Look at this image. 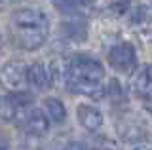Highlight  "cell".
<instances>
[{
    "mask_svg": "<svg viewBox=\"0 0 152 150\" xmlns=\"http://www.w3.org/2000/svg\"><path fill=\"white\" fill-rule=\"evenodd\" d=\"M50 19L44 12L34 8H23L12 15V34L19 48L38 50L46 42Z\"/></svg>",
    "mask_w": 152,
    "mask_h": 150,
    "instance_id": "obj_1",
    "label": "cell"
},
{
    "mask_svg": "<svg viewBox=\"0 0 152 150\" xmlns=\"http://www.w3.org/2000/svg\"><path fill=\"white\" fill-rule=\"evenodd\" d=\"M104 78V68L97 59L88 55H74L66 63V86L69 84H99Z\"/></svg>",
    "mask_w": 152,
    "mask_h": 150,
    "instance_id": "obj_2",
    "label": "cell"
},
{
    "mask_svg": "<svg viewBox=\"0 0 152 150\" xmlns=\"http://www.w3.org/2000/svg\"><path fill=\"white\" fill-rule=\"evenodd\" d=\"M108 63L112 65L116 70L120 72H131L137 65V55H135V48L129 42H122L116 44L108 53Z\"/></svg>",
    "mask_w": 152,
    "mask_h": 150,
    "instance_id": "obj_3",
    "label": "cell"
},
{
    "mask_svg": "<svg viewBox=\"0 0 152 150\" xmlns=\"http://www.w3.org/2000/svg\"><path fill=\"white\" fill-rule=\"evenodd\" d=\"M27 68L23 63L19 61H10L2 67L0 70V84H2L6 90L12 91H21L23 84L27 82Z\"/></svg>",
    "mask_w": 152,
    "mask_h": 150,
    "instance_id": "obj_4",
    "label": "cell"
},
{
    "mask_svg": "<svg viewBox=\"0 0 152 150\" xmlns=\"http://www.w3.org/2000/svg\"><path fill=\"white\" fill-rule=\"evenodd\" d=\"M21 122V127L28 131L31 135H44L48 127H50V120L46 118V114H44V110H40V108H21L17 112V118Z\"/></svg>",
    "mask_w": 152,
    "mask_h": 150,
    "instance_id": "obj_5",
    "label": "cell"
},
{
    "mask_svg": "<svg viewBox=\"0 0 152 150\" xmlns=\"http://www.w3.org/2000/svg\"><path fill=\"white\" fill-rule=\"evenodd\" d=\"M76 118H78L80 125L88 131H97L103 125V114L99 108L91 105H80L76 108Z\"/></svg>",
    "mask_w": 152,
    "mask_h": 150,
    "instance_id": "obj_6",
    "label": "cell"
},
{
    "mask_svg": "<svg viewBox=\"0 0 152 150\" xmlns=\"http://www.w3.org/2000/svg\"><path fill=\"white\" fill-rule=\"evenodd\" d=\"M27 82L31 84L34 90H48L51 86V76L50 70H48L46 65L42 63H34L27 68Z\"/></svg>",
    "mask_w": 152,
    "mask_h": 150,
    "instance_id": "obj_7",
    "label": "cell"
},
{
    "mask_svg": "<svg viewBox=\"0 0 152 150\" xmlns=\"http://www.w3.org/2000/svg\"><path fill=\"white\" fill-rule=\"evenodd\" d=\"M42 106H44L42 110H44L46 118L50 122H53V124H63V122H65L66 108H65V105L59 99H55V97H48V99H44Z\"/></svg>",
    "mask_w": 152,
    "mask_h": 150,
    "instance_id": "obj_8",
    "label": "cell"
},
{
    "mask_svg": "<svg viewBox=\"0 0 152 150\" xmlns=\"http://www.w3.org/2000/svg\"><path fill=\"white\" fill-rule=\"evenodd\" d=\"M61 32H63V36H66L69 40H74V42H84L86 36H88L86 23L80 21V19H72V21L61 23Z\"/></svg>",
    "mask_w": 152,
    "mask_h": 150,
    "instance_id": "obj_9",
    "label": "cell"
},
{
    "mask_svg": "<svg viewBox=\"0 0 152 150\" xmlns=\"http://www.w3.org/2000/svg\"><path fill=\"white\" fill-rule=\"evenodd\" d=\"M48 70H50V76H51V84H55V86L66 84V63L55 59L50 63Z\"/></svg>",
    "mask_w": 152,
    "mask_h": 150,
    "instance_id": "obj_10",
    "label": "cell"
},
{
    "mask_svg": "<svg viewBox=\"0 0 152 150\" xmlns=\"http://www.w3.org/2000/svg\"><path fill=\"white\" fill-rule=\"evenodd\" d=\"M17 112L19 108L15 105H13L12 101H10V97H0V118H2L4 122H12L17 118Z\"/></svg>",
    "mask_w": 152,
    "mask_h": 150,
    "instance_id": "obj_11",
    "label": "cell"
},
{
    "mask_svg": "<svg viewBox=\"0 0 152 150\" xmlns=\"http://www.w3.org/2000/svg\"><path fill=\"white\" fill-rule=\"evenodd\" d=\"M53 6L65 15H72L80 10V2L78 0H53Z\"/></svg>",
    "mask_w": 152,
    "mask_h": 150,
    "instance_id": "obj_12",
    "label": "cell"
},
{
    "mask_svg": "<svg viewBox=\"0 0 152 150\" xmlns=\"http://www.w3.org/2000/svg\"><path fill=\"white\" fill-rule=\"evenodd\" d=\"M8 97H10V101H12L19 110L25 108L27 105H31V103H32V95H31V93H27V91H12Z\"/></svg>",
    "mask_w": 152,
    "mask_h": 150,
    "instance_id": "obj_13",
    "label": "cell"
},
{
    "mask_svg": "<svg viewBox=\"0 0 152 150\" xmlns=\"http://www.w3.org/2000/svg\"><path fill=\"white\" fill-rule=\"evenodd\" d=\"M148 8L146 6H137V8H133L131 13H129V19L133 25H145L146 21H148Z\"/></svg>",
    "mask_w": 152,
    "mask_h": 150,
    "instance_id": "obj_14",
    "label": "cell"
},
{
    "mask_svg": "<svg viewBox=\"0 0 152 150\" xmlns=\"http://www.w3.org/2000/svg\"><path fill=\"white\" fill-rule=\"evenodd\" d=\"M122 137L126 141H141L142 131L141 129H126V131H122Z\"/></svg>",
    "mask_w": 152,
    "mask_h": 150,
    "instance_id": "obj_15",
    "label": "cell"
},
{
    "mask_svg": "<svg viewBox=\"0 0 152 150\" xmlns=\"http://www.w3.org/2000/svg\"><path fill=\"white\" fill-rule=\"evenodd\" d=\"M63 150H88L86 148V144L84 143H78V141H72V143H69Z\"/></svg>",
    "mask_w": 152,
    "mask_h": 150,
    "instance_id": "obj_16",
    "label": "cell"
},
{
    "mask_svg": "<svg viewBox=\"0 0 152 150\" xmlns=\"http://www.w3.org/2000/svg\"><path fill=\"white\" fill-rule=\"evenodd\" d=\"M145 106H146V108H148V110L152 112V91L145 95Z\"/></svg>",
    "mask_w": 152,
    "mask_h": 150,
    "instance_id": "obj_17",
    "label": "cell"
},
{
    "mask_svg": "<svg viewBox=\"0 0 152 150\" xmlns=\"http://www.w3.org/2000/svg\"><path fill=\"white\" fill-rule=\"evenodd\" d=\"M133 150H152V146L150 144H135Z\"/></svg>",
    "mask_w": 152,
    "mask_h": 150,
    "instance_id": "obj_18",
    "label": "cell"
},
{
    "mask_svg": "<svg viewBox=\"0 0 152 150\" xmlns=\"http://www.w3.org/2000/svg\"><path fill=\"white\" fill-rule=\"evenodd\" d=\"M145 72H146V78H148V82H150V86H152V65H148V67L145 68Z\"/></svg>",
    "mask_w": 152,
    "mask_h": 150,
    "instance_id": "obj_19",
    "label": "cell"
},
{
    "mask_svg": "<svg viewBox=\"0 0 152 150\" xmlns=\"http://www.w3.org/2000/svg\"><path fill=\"white\" fill-rule=\"evenodd\" d=\"M0 150H6V148H4V146H0Z\"/></svg>",
    "mask_w": 152,
    "mask_h": 150,
    "instance_id": "obj_20",
    "label": "cell"
}]
</instances>
